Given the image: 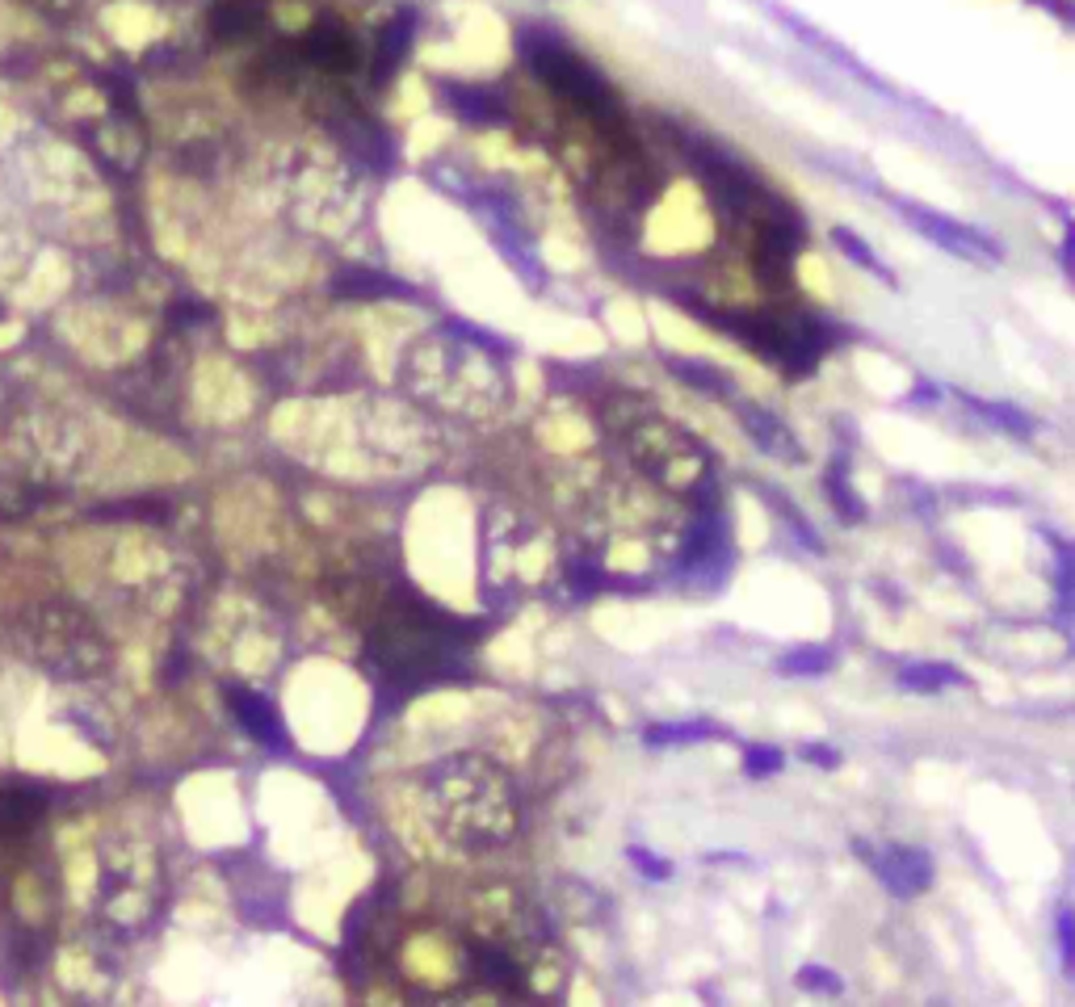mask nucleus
<instances>
[{"mask_svg": "<svg viewBox=\"0 0 1075 1007\" xmlns=\"http://www.w3.org/2000/svg\"><path fill=\"white\" fill-rule=\"evenodd\" d=\"M962 403H966L975 416H983L992 428L1008 433V437H1033V433H1038V424L1029 421L1021 407H1012V403H992V399H975V395H962Z\"/></svg>", "mask_w": 1075, "mask_h": 1007, "instance_id": "10", "label": "nucleus"}, {"mask_svg": "<svg viewBox=\"0 0 1075 1007\" xmlns=\"http://www.w3.org/2000/svg\"><path fill=\"white\" fill-rule=\"evenodd\" d=\"M412 30H416L412 18H400V22H391L383 30V43H379V76H391L395 64L407 55V47H412Z\"/></svg>", "mask_w": 1075, "mask_h": 1007, "instance_id": "12", "label": "nucleus"}, {"mask_svg": "<svg viewBox=\"0 0 1075 1007\" xmlns=\"http://www.w3.org/2000/svg\"><path fill=\"white\" fill-rule=\"evenodd\" d=\"M832 239H837V248H840V253H844V257H849V260H858L861 269H870V273H878V278H883V281H895V278H891V269H886L883 260L874 257V253H870V248H865V244H861V239H858V235H853V232H849V227H837V232H832Z\"/></svg>", "mask_w": 1075, "mask_h": 1007, "instance_id": "16", "label": "nucleus"}, {"mask_svg": "<svg viewBox=\"0 0 1075 1007\" xmlns=\"http://www.w3.org/2000/svg\"><path fill=\"white\" fill-rule=\"evenodd\" d=\"M526 51H529V64L538 68V76L547 80L555 93L572 97L580 110H589L601 122H609V118L618 114L609 85L584 59H575L572 51H563L559 43H529Z\"/></svg>", "mask_w": 1075, "mask_h": 1007, "instance_id": "2", "label": "nucleus"}, {"mask_svg": "<svg viewBox=\"0 0 1075 1007\" xmlns=\"http://www.w3.org/2000/svg\"><path fill=\"white\" fill-rule=\"evenodd\" d=\"M861 852H865V848H861ZM865 861H870V869L878 873V882H883L886 891L899 894V898L925 894L932 886V861H929V852H920V848L886 843V848L865 852Z\"/></svg>", "mask_w": 1075, "mask_h": 1007, "instance_id": "4", "label": "nucleus"}, {"mask_svg": "<svg viewBox=\"0 0 1075 1007\" xmlns=\"http://www.w3.org/2000/svg\"><path fill=\"white\" fill-rule=\"evenodd\" d=\"M782 751L777 748H765V743H757V748H748L743 751V769H748V776H773V773H782Z\"/></svg>", "mask_w": 1075, "mask_h": 1007, "instance_id": "18", "label": "nucleus"}, {"mask_svg": "<svg viewBox=\"0 0 1075 1007\" xmlns=\"http://www.w3.org/2000/svg\"><path fill=\"white\" fill-rule=\"evenodd\" d=\"M630 857H635L651 877H669V865H664V861H656V857H647V852H630Z\"/></svg>", "mask_w": 1075, "mask_h": 1007, "instance_id": "23", "label": "nucleus"}, {"mask_svg": "<svg viewBox=\"0 0 1075 1007\" xmlns=\"http://www.w3.org/2000/svg\"><path fill=\"white\" fill-rule=\"evenodd\" d=\"M450 110H455L458 118H467V122H475V126H496V122L508 118L501 97L488 93V89H467V85H455V89H450Z\"/></svg>", "mask_w": 1075, "mask_h": 1007, "instance_id": "9", "label": "nucleus"}, {"mask_svg": "<svg viewBox=\"0 0 1075 1007\" xmlns=\"http://www.w3.org/2000/svg\"><path fill=\"white\" fill-rule=\"evenodd\" d=\"M736 412H740L743 428L752 433V441L765 449V454L782 458V462H803V446L794 441V433H790L777 416H769V412H761V407H748V403L736 407Z\"/></svg>", "mask_w": 1075, "mask_h": 1007, "instance_id": "6", "label": "nucleus"}, {"mask_svg": "<svg viewBox=\"0 0 1075 1007\" xmlns=\"http://www.w3.org/2000/svg\"><path fill=\"white\" fill-rule=\"evenodd\" d=\"M962 672L950 668V663H911L899 672V684L911 689V693H941V689H950V684H962Z\"/></svg>", "mask_w": 1075, "mask_h": 1007, "instance_id": "11", "label": "nucleus"}, {"mask_svg": "<svg viewBox=\"0 0 1075 1007\" xmlns=\"http://www.w3.org/2000/svg\"><path fill=\"white\" fill-rule=\"evenodd\" d=\"M475 965L488 983H513V978H517V965L504 958V953H496V949H479Z\"/></svg>", "mask_w": 1075, "mask_h": 1007, "instance_id": "17", "label": "nucleus"}, {"mask_svg": "<svg viewBox=\"0 0 1075 1007\" xmlns=\"http://www.w3.org/2000/svg\"><path fill=\"white\" fill-rule=\"evenodd\" d=\"M47 797L38 790H0V836H22L43 819Z\"/></svg>", "mask_w": 1075, "mask_h": 1007, "instance_id": "7", "label": "nucleus"}, {"mask_svg": "<svg viewBox=\"0 0 1075 1007\" xmlns=\"http://www.w3.org/2000/svg\"><path fill=\"white\" fill-rule=\"evenodd\" d=\"M803 760H811V764H824V769H837V764H840L837 751L819 748V743H807V748H803Z\"/></svg>", "mask_w": 1075, "mask_h": 1007, "instance_id": "21", "label": "nucleus"}, {"mask_svg": "<svg viewBox=\"0 0 1075 1007\" xmlns=\"http://www.w3.org/2000/svg\"><path fill=\"white\" fill-rule=\"evenodd\" d=\"M798 983H803V986H828V991H840L837 978H832L828 970H815V965H811V970H803V974H798Z\"/></svg>", "mask_w": 1075, "mask_h": 1007, "instance_id": "22", "label": "nucleus"}, {"mask_svg": "<svg viewBox=\"0 0 1075 1007\" xmlns=\"http://www.w3.org/2000/svg\"><path fill=\"white\" fill-rule=\"evenodd\" d=\"M710 735H718V727H710V723H676V727H651L647 743L669 748V743H693V739H710Z\"/></svg>", "mask_w": 1075, "mask_h": 1007, "instance_id": "15", "label": "nucleus"}, {"mask_svg": "<svg viewBox=\"0 0 1075 1007\" xmlns=\"http://www.w3.org/2000/svg\"><path fill=\"white\" fill-rule=\"evenodd\" d=\"M669 366H672V370H681V378H685V382H693L697 391H710V395H731V382L718 374L715 366H702V361H681V357H676V361H669Z\"/></svg>", "mask_w": 1075, "mask_h": 1007, "instance_id": "14", "label": "nucleus"}, {"mask_svg": "<svg viewBox=\"0 0 1075 1007\" xmlns=\"http://www.w3.org/2000/svg\"><path fill=\"white\" fill-rule=\"evenodd\" d=\"M832 663H837V656L828 647H798V651L782 656L777 668L786 676H824V672H832Z\"/></svg>", "mask_w": 1075, "mask_h": 1007, "instance_id": "13", "label": "nucleus"}, {"mask_svg": "<svg viewBox=\"0 0 1075 1007\" xmlns=\"http://www.w3.org/2000/svg\"><path fill=\"white\" fill-rule=\"evenodd\" d=\"M307 55L320 64V68L349 71L354 64H358V43H354L345 30H336V25H315L307 38Z\"/></svg>", "mask_w": 1075, "mask_h": 1007, "instance_id": "8", "label": "nucleus"}, {"mask_svg": "<svg viewBox=\"0 0 1075 1007\" xmlns=\"http://www.w3.org/2000/svg\"><path fill=\"white\" fill-rule=\"evenodd\" d=\"M828 495H832L837 504H844V516H849V521H861V516H865V513H861V500H858V495H853V492H849V483H844V474H837V470L828 474Z\"/></svg>", "mask_w": 1075, "mask_h": 1007, "instance_id": "20", "label": "nucleus"}, {"mask_svg": "<svg viewBox=\"0 0 1075 1007\" xmlns=\"http://www.w3.org/2000/svg\"><path fill=\"white\" fill-rule=\"evenodd\" d=\"M227 702H232V714H236V723L244 727V735H253L257 743H265V748L273 751L287 748L282 714L265 702L261 693H253V689H227Z\"/></svg>", "mask_w": 1075, "mask_h": 1007, "instance_id": "5", "label": "nucleus"}, {"mask_svg": "<svg viewBox=\"0 0 1075 1007\" xmlns=\"http://www.w3.org/2000/svg\"><path fill=\"white\" fill-rule=\"evenodd\" d=\"M899 211H904V219H908L911 227H920L937 248H945V253H954V257L1000 260V244H996V239H987V235L975 232V227H962V223H954L950 214L925 211V206H916V202H899Z\"/></svg>", "mask_w": 1075, "mask_h": 1007, "instance_id": "3", "label": "nucleus"}, {"mask_svg": "<svg viewBox=\"0 0 1075 1007\" xmlns=\"http://www.w3.org/2000/svg\"><path fill=\"white\" fill-rule=\"evenodd\" d=\"M1054 932H1059V953H1063V970L1075 974V907H1063L1054 919Z\"/></svg>", "mask_w": 1075, "mask_h": 1007, "instance_id": "19", "label": "nucleus"}, {"mask_svg": "<svg viewBox=\"0 0 1075 1007\" xmlns=\"http://www.w3.org/2000/svg\"><path fill=\"white\" fill-rule=\"evenodd\" d=\"M462 630H475L467 622H450V617H437L433 609H416L412 622H400L391 626L387 634L374 638V656H379V668L391 684H425V680H441L450 668L458 663V651L471 647L475 634L458 638Z\"/></svg>", "mask_w": 1075, "mask_h": 1007, "instance_id": "1", "label": "nucleus"}]
</instances>
